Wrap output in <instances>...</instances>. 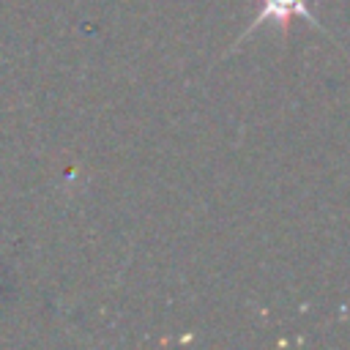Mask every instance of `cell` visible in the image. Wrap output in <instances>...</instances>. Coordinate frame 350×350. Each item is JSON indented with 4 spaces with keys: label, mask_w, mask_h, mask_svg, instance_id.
I'll use <instances>...</instances> for the list:
<instances>
[{
    "label": "cell",
    "mask_w": 350,
    "mask_h": 350,
    "mask_svg": "<svg viewBox=\"0 0 350 350\" xmlns=\"http://www.w3.org/2000/svg\"><path fill=\"white\" fill-rule=\"evenodd\" d=\"M293 16H301V19L312 22L314 27H320V22L314 19V14L309 11V0H260V11H257L254 22L249 25V30H246L243 36H249L257 25H262V22H268V19H276L282 27H287V22H290Z\"/></svg>",
    "instance_id": "obj_1"
}]
</instances>
